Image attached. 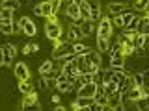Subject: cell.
Masks as SVG:
<instances>
[{
	"label": "cell",
	"instance_id": "1",
	"mask_svg": "<svg viewBox=\"0 0 149 111\" xmlns=\"http://www.w3.org/2000/svg\"><path fill=\"white\" fill-rule=\"evenodd\" d=\"M45 35L49 37L50 41H60L62 39V35H63V28L60 22H47L45 24Z\"/></svg>",
	"mask_w": 149,
	"mask_h": 111
},
{
	"label": "cell",
	"instance_id": "2",
	"mask_svg": "<svg viewBox=\"0 0 149 111\" xmlns=\"http://www.w3.org/2000/svg\"><path fill=\"white\" fill-rule=\"evenodd\" d=\"M21 111H41V106H39V100H37L36 92H32V95H24L22 104H21Z\"/></svg>",
	"mask_w": 149,
	"mask_h": 111
},
{
	"label": "cell",
	"instance_id": "3",
	"mask_svg": "<svg viewBox=\"0 0 149 111\" xmlns=\"http://www.w3.org/2000/svg\"><path fill=\"white\" fill-rule=\"evenodd\" d=\"M112 30H114V26H112V21L108 17H102L99 21V24H97V37H102V39H110L112 37Z\"/></svg>",
	"mask_w": 149,
	"mask_h": 111
},
{
	"label": "cell",
	"instance_id": "4",
	"mask_svg": "<svg viewBox=\"0 0 149 111\" xmlns=\"http://www.w3.org/2000/svg\"><path fill=\"white\" fill-rule=\"evenodd\" d=\"M71 48H73V43H69V41H56L54 43V52H52L54 59L63 58L65 54H73Z\"/></svg>",
	"mask_w": 149,
	"mask_h": 111
},
{
	"label": "cell",
	"instance_id": "5",
	"mask_svg": "<svg viewBox=\"0 0 149 111\" xmlns=\"http://www.w3.org/2000/svg\"><path fill=\"white\" fill-rule=\"evenodd\" d=\"M34 13L37 17H50V15H54V8H52V0H47V2H43V4H37V6L34 8ZM58 15V13H56Z\"/></svg>",
	"mask_w": 149,
	"mask_h": 111
},
{
	"label": "cell",
	"instance_id": "6",
	"mask_svg": "<svg viewBox=\"0 0 149 111\" xmlns=\"http://www.w3.org/2000/svg\"><path fill=\"white\" fill-rule=\"evenodd\" d=\"M19 26L22 28V34H26L28 37H34L37 34V26L34 21H30L28 17H21V21H19Z\"/></svg>",
	"mask_w": 149,
	"mask_h": 111
},
{
	"label": "cell",
	"instance_id": "7",
	"mask_svg": "<svg viewBox=\"0 0 149 111\" xmlns=\"http://www.w3.org/2000/svg\"><path fill=\"white\" fill-rule=\"evenodd\" d=\"M0 50H2V54H4V65L6 67H9V65H13V59H15V54H17V48L13 45H2L0 46Z\"/></svg>",
	"mask_w": 149,
	"mask_h": 111
},
{
	"label": "cell",
	"instance_id": "8",
	"mask_svg": "<svg viewBox=\"0 0 149 111\" xmlns=\"http://www.w3.org/2000/svg\"><path fill=\"white\" fill-rule=\"evenodd\" d=\"M15 78L19 82H24V80H32V74H30V69H28L26 63L19 61L15 63Z\"/></svg>",
	"mask_w": 149,
	"mask_h": 111
},
{
	"label": "cell",
	"instance_id": "9",
	"mask_svg": "<svg viewBox=\"0 0 149 111\" xmlns=\"http://www.w3.org/2000/svg\"><path fill=\"white\" fill-rule=\"evenodd\" d=\"M97 83L93 82V83H84V85L80 87V89L77 91V96H84V98H93L95 96V92H97Z\"/></svg>",
	"mask_w": 149,
	"mask_h": 111
},
{
	"label": "cell",
	"instance_id": "10",
	"mask_svg": "<svg viewBox=\"0 0 149 111\" xmlns=\"http://www.w3.org/2000/svg\"><path fill=\"white\" fill-rule=\"evenodd\" d=\"M84 39V34L80 30V26H69L67 30V41L69 43H80Z\"/></svg>",
	"mask_w": 149,
	"mask_h": 111
},
{
	"label": "cell",
	"instance_id": "11",
	"mask_svg": "<svg viewBox=\"0 0 149 111\" xmlns=\"http://www.w3.org/2000/svg\"><path fill=\"white\" fill-rule=\"evenodd\" d=\"M130 6L127 2H112L108 6V11L112 13V15H123V13H127V9Z\"/></svg>",
	"mask_w": 149,
	"mask_h": 111
},
{
	"label": "cell",
	"instance_id": "12",
	"mask_svg": "<svg viewBox=\"0 0 149 111\" xmlns=\"http://www.w3.org/2000/svg\"><path fill=\"white\" fill-rule=\"evenodd\" d=\"M84 59H86L88 67H90V65H95V67H99V69H101L102 58H101V54H99V52H93V50H90L88 54H84Z\"/></svg>",
	"mask_w": 149,
	"mask_h": 111
},
{
	"label": "cell",
	"instance_id": "13",
	"mask_svg": "<svg viewBox=\"0 0 149 111\" xmlns=\"http://www.w3.org/2000/svg\"><path fill=\"white\" fill-rule=\"evenodd\" d=\"M125 96H127V98H129V100H130V102L134 104L136 100H140L142 96H147V95H146V91H143V87H134V85H132V87L129 89V92H127Z\"/></svg>",
	"mask_w": 149,
	"mask_h": 111
},
{
	"label": "cell",
	"instance_id": "14",
	"mask_svg": "<svg viewBox=\"0 0 149 111\" xmlns=\"http://www.w3.org/2000/svg\"><path fill=\"white\" fill-rule=\"evenodd\" d=\"M90 15H91V21H101L102 18V13H101V4L97 2V0H90Z\"/></svg>",
	"mask_w": 149,
	"mask_h": 111
},
{
	"label": "cell",
	"instance_id": "15",
	"mask_svg": "<svg viewBox=\"0 0 149 111\" xmlns=\"http://www.w3.org/2000/svg\"><path fill=\"white\" fill-rule=\"evenodd\" d=\"M127 78H129V74H127V71H125V69H116V71H114V78H112V82H114L116 85H118V89H119V87L125 83V80H127Z\"/></svg>",
	"mask_w": 149,
	"mask_h": 111
},
{
	"label": "cell",
	"instance_id": "16",
	"mask_svg": "<svg viewBox=\"0 0 149 111\" xmlns=\"http://www.w3.org/2000/svg\"><path fill=\"white\" fill-rule=\"evenodd\" d=\"M130 41H132V46L136 50H142L143 46H146V43H147V37L143 35V34H132V37H130Z\"/></svg>",
	"mask_w": 149,
	"mask_h": 111
},
{
	"label": "cell",
	"instance_id": "17",
	"mask_svg": "<svg viewBox=\"0 0 149 111\" xmlns=\"http://www.w3.org/2000/svg\"><path fill=\"white\" fill-rule=\"evenodd\" d=\"M93 102L101 104L102 108H104V106H108V96H106V95H104V91H102V85L97 87V92H95V96H93Z\"/></svg>",
	"mask_w": 149,
	"mask_h": 111
},
{
	"label": "cell",
	"instance_id": "18",
	"mask_svg": "<svg viewBox=\"0 0 149 111\" xmlns=\"http://www.w3.org/2000/svg\"><path fill=\"white\" fill-rule=\"evenodd\" d=\"M65 15H67L69 21H74V18L80 17V6H77V4H71V6H67V9H65Z\"/></svg>",
	"mask_w": 149,
	"mask_h": 111
},
{
	"label": "cell",
	"instance_id": "19",
	"mask_svg": "<svg viewBox=\"0 0 149 111\" xmlns=\"http://www.w3.org/2000/svg\"><path fill=\"white\" fill-rule=\"evenodd\" d=\"M62 71H63L65 76H78V71H77V59H74V61L65 63L63 67H62Z\"/></svg>",
	"mask_w": 149,
	"mask_h": 111
},
{
	"label": "cell",
	"instance_id": "20",
	"mask_svg": "<svg viewBox=\"0 0 149 111\" xmlns=\"http://www.w3.org/2000/svg\"><path fill=\"white\" fill-rule=\"evenodd\" d=\"M93 104V98H84V96H77V100H73V109L77 108H90Z\"/></svg>",
	"mask_w": 149,
	"mask_h": 111
},
{
	"label": "cell",
	"instance_id": "21",
	"mask_svg": "<svg viewBox=\"0 0 149 111\" xmlns=\"http://www.w3.org/2000/svg\"><path fill=\"white\" fill-rule=\"evenodd\" d=\"M19 91H21L22 95H32V92H36V89H34V85H32L30 80L19 82Z\"/></svg>",
	"mask_w": 149,
	"mask_h": 111
},
{
	"label": "cell",
	"instance_id": "22",
	"mask_svg": "<svg viewBox=\"0 0 149 111\" xmlns=\"http://www.w3.org/2000/svg\"><path fill=\"white\" fill-rule=\"evenodd\" d=\"M13 21H0V34L4 35H11L13 34Z\"/></svg>",
	"mask_w": 149,
	"mask_h": 111
},
{
	"label": "cell",
	"instance_id": "23",
	"mask_svg": "<svg viewBox=\"0 0 149 111\" xmlns=\"http://www.w3.org/2000/svg\"><path fill=\"white\" fill-rule=\"evenodd\" d=\"M110 67L112 69H123L125 67V56H110Z\"/></svg>",
	"mask_w": 149,
	"mask_h": 111
},
{
	"label": "cell",
	"instance_id": "24",
	"mask_svg": "<svg viewBox=\"0 0 149 111\" xmlns=\"http://www.w3.org/2000/svg\"><path fill=\"white\" fill-rule=\"evenodd\" d=\"M0 8H4V9H11V11H17V9L21 8V0H2Z\"/></svg>",
	"mask_w": 149,
	"mask_h": 111
},
{
	"label": "cell",
	"instance_id": "25",
	"mask_svg": "<svg viewBox=\"0 0 149 111\" xmlns=\"http://www.w3.org/2000/svg\"><path fill=\"white\" fill-rule=\"evenodd\" d=\"M71 52H73V54H77V56H84V54L90 52V46H86L84 43H73Z\"/></svg>",
	"mask_w": 149,
	"mask_h": 111
},
{
	"label": "cell",
	"instance_id": "26",
	"mask_svg": "<svg viewBox=\"0 0 149 111\" xmlns=\"http://www.w3.org/2000/svg\"><path fill=\"white\" fill-rule=\"evenodd\" d=\"M114 71L116 69H106V71H101V83L102 85H106V83L112 82V78H114Z\"/></svg>",
	"mask_w": 149,
	"mask_h": 111
},
{
	"label": "cell",
	"instance_id": "27",
	"mask_svg": "<svg viewBox=\"0 0 149 111\" xmlns=\"http://www.w3.org/2000/svg\"><path fill=\"white\" fill-rule=\"evenodd\" d=\"M80 30H82L84 37H88V35L93 34V30H95V24H93V21H84L82 24H80Z\"/></svg>",
	"mask_w": 149,
	"mask_h": 111
},
{
	"label": "cell",
	"instance_id": "28",
	"mask_svg": "<svg viewBox=\"0 0 149 111\" xmlns=\"http://www.w3.org/2000/svg\"><path fill=\"white\" fill-rule=\"evenodd\" d=\"M121 102H123V95H121L119 91H116L114 95H110V96H108V106H112V108L119 106Z\"/></svg>",
	"mask_w": 149,
	"mask_h": 111
},
{
	"label": "cell",
	"instance_id": "29",
	"mask_svg": "<svg viewBox=\"0 0 149 111\" xmlns=\"http://www.w3.org/2000/svg\"><path fill=\"white\" fill-rule=\"evenodd\" d=\"M56 89L60 92H73V83L69 82V78H67V80H63V82H58Z\"/></svg>",
	"mask_w": 149,
	"mask_h": 111
},
{
	"label": "cell",
	"instance_id": "30",
	"mask_svg": "<svg viewBox=\"0 0 149 111\" xmlns=\"http://www.w3.org/2000/svg\"><path fill=\"white\" fill-rule=\"evenodd\" d=\"M134 106L138 111H149V96H142L140 100L134 102Z\"/></svg>",
	"mask_w": 149,
	"mask_h": 111
},
{
	"label": "cell",
	"instance_id": "31",
	"mask_svg": "<svg viewBox=\"0 0 149 111\" xmlns=\"http://www.w3.org/2000/svg\"><path fill=\"white\" fill-rule=\"evenodd\" d=\"M97 48H99V52H108L110 50V39L97 37Z\"/></svg>",
	"mask_w": 149,
	"mask_h": 111
},
{
	"label": "cell",
	"instance_id": "32",
	"mask_svg": "<svg viewBox=\"0 0 149 111\" xmlns=\"http://www.w3.org/2000/svg\"><path fill=\"white\" fill-rule=\"evenodd\" d=\"M52 69H54V63L52 61H43V63L39 65V74H41V76H45V74H49Z\"/></svg>",
	"mask_w": 149,
	"mask_h": 111
},
{
	"label": "cell",
	"instance_id": "33",
	"mask_svg": "<svg viewBox=\"0 0 149 111\" xmlns=\"http://www.w3.org/2000/svg\"><path fill=\"white\" fill-rule=\"evenodd\" d=\"M80 17L84 18V21H91V15H90V4H88V2L80 4Z\"/></svg>",
	"mask_w": 149,
	"mask_h": 111
},
{
	"label": "cell",
	"instance_id": "34",
	"mask_svg": "<svg viewBox=\"0 0 149 111\" xmlns=\"http://www.w3.org/2000/svg\"><path fill=\"white\" fill-rule=\"evenodd\" d=\"M130 80H132V85L134 87H143V76H142V72L130 74Z\"/></svg>",
	"mask_w": 149,
	"mask_h": 111
},
{
	"label": "cell",
	"instance_id": "35",
	"mask_svg": "<svg viewBox=\"0 0 149 111\" xmlns=\"http://www.w3.org/2000/svg\"><path fill=\"white\" fill-rule=\"evenodd\" d=\"M132 6H134V9H136V11H147V8H149V0H136Z\"/></svg>",
	"mask_w": 149,
	"mask_h": 111
},
{
	"label": "cell",
	"instance_id": "36",
	"mask_svg": "<svg viewBox=\"0 0 149 111\" xmlns=\"http://www.w3.org/2000/svg\"><path fill=\"white\" fill-rule=\"evenodd\" d=\"M13 13L15 11H11V9L0 8V21H13Z\"/></svg>",
	"mask_w": 149,
	"mask_h": 111
},
{
	"label": "cell",
	"instance_id": "37",
	"mask_svg": "<svg viewBox=\"0 0 149 111\" xmlns=\"http://www.w3.org/2000/svg\"><path fill=\"white\" fill-rule=\"evenodd\" d=\"M102 91H104L106 96H110V95H114V92L118 91V85H116L114 82H110V83H106V85H102Z\"/></svg>",
	"mask_w": 149,
	"mask_h": 111
},
{
	"label": "cell",
	"instance_id": "38",
	"mask_svg": "<svg viewBox=\"0 0 149 111\" xmlns=\"http://www.w3.org/2000/svg\"><path fill=\"white\" fill-rule=\"evenodd\" d=\"M112 26L123 30V17H121V15H114V17H112Z\"/></svg>",
	"mask_w": 149,
	"mask_h": 111
},
{
	"label": "cell",
	"instance_id": "39",
	"mask_svg": "<svg viewBox=\"0 0 149 111\" xmlns=\"http://www.w3.org/2000/svg\"><path fill=\"white\" fill-rule=\"evenodd\" d=\"M37 85H39V89H41V91H47V89H49V85H47V80H45L43 76L39 78V82H37Z\"/></svg>",
	"mask_w": 149,
	"mask_h": 111
},
{
	"label": "cell",
	"instance_id": "40",
	"mask_svg": "<svg viewBox=\"0 0 149 111\" xmlns=\"http://www.w3.org/2000/svg\"><path fill=\"white\" fill-rule=\"evenodd\" d=\"M138 34H143L146 37H149V22L146 26H142V28H138Z\"/></svg>",
	"mask_w": 149,
	"mask_h": 111
},
{
	"label": "cell",
	"instance_id": "41",
	"mask_svg": "<svg viewBox=\"0 0 149 111\" xmlns=\"http://www.w3.org/2000/svg\"><path fill=\"white\" fill-rule=\"evenodd\" d=\"M90 111H102V106L97 104V102H93V104L90 106Z\"/></svg>",
	"mask_w": 149,
	"mask_h": 111
},
{
	"label": "cell",
	"instance_id": "42",
	"mask_svg": "<svg viewBox=\"0 0 149 111\" xmlns=\"http://www.w3.org/2000/svg\"><path fill=\"white\" fill-rule=\"evenodd\" d=\"M47 85H49V87H56V85H58V80H54V78H49V80H47Z\"/></svg>",
	"mask_w": 149,
	"mask_h": 111
},
{
	"label": "cell",
	"instance_id": "43",
	"mask_svg": "<svg viewBox=\"0 0 149 111\" xmlns=\"http://www.w3.org/2000/svg\"><path fill=\"white\" fill-rule=\"evenodd\" d=\"M32 52V45H24L22 46V54H30Z\"/></svg>",
	"mask_w": 149,
	"mask_h": 111
},
{
	"label": "cell",
	"instance_id": "44",
	"mask_svg": "<svg viewBox=\"0 0 149 111\" xmlns=\"http://www.w3.org/2000/svg\"><path fill=\"white\" fill-rule=\"evenodd\" d=\"M21 32H22V28L19 26V22H17V24H13V34H21Z\"/></svg>",
	"mask_w": 149,
	"mask_h": 111
},
{
	"label": "cell",
	"instance_id": "45",
	"mask_svg": "<svg viewBox=\"0 0 149 111\" xmlns=\"http://www.w3.org/2000/svg\"><path fill=\"white\" fill-rule=\"evenodd\" d=\"M114 109H116V111H125V104H123V102H121V104H119V106H116Z\"/></svg>",
	"mask_w": 149,
	"mask_h": 111
},
{
	"label": "cell",
	"instance_id": "46",
	"mask_svg": "<svg viewBox=\"0 0 149 111\" xmlns=\"http://www.w3.org/2000/svg\"><path fill=\"white\" fill-rule=\"evenodd\" d=\"M52 102H54L56 106H58V104H60V96H58V95H54V96H52Z\"/></svg>",
	"mask_w": 149,
	"mask_h": 111
},
{
	"label": "cell",
	"instance_id": "47",
	"mask_svg": "<svg viewBox=\"0 0 149 111\" xmlns=\"http://www.w3.org/2000/svg\"><path fill=\"white\" fill-rule=\"evenodd\" d=\"M54 111H67V109H65L62 104H58V106H56V109H54Z\"/></svg>",
	"mask_w": 149,
	"mask_h": 111
},
{
	"label": "cell",
	"instance_id": "48",
	"mask_svg": "<svg viewBox=\"0 0 149 111\" xmlns=\"http://www.w3.org/2000/svg\"><path fill=\"white\" fill-rule=\"evenodd\" d=\"M102 111H116V109L112 108V106H104V108H102Z\"/></svg>",
	"mask_w": 149,
	"mask_h": 111
},
{
	"label": "cell",
	"instance_id": "49",
	"mask_svg": "<svg viewBox=\"0 0 149 111\" xmlns=\"http://www.w3.org/2000/svg\"><path fill=\"white\" fill-rule=\"evenodd\" d=\"M32 52H39V45H32Z\"/></svg>",
	"mask_w": 149,
	"mask_h": 111
},
{
	"label": "cell",
	"instance_id": "50",
	"mask_svg": "<svg viewBox=\"0 0 149 111\" xmlns=\"http://www.w3.org/2000/svg\"><path fill=\"white\" fill-rule=\"evenodd\" d=\"M4 65V54H2V50H0V67Z\"/></svg>",
	"mask_w": 149,
	"mask_h": 111
},
{
	"label": "cell",
	"instance_id": "51",
	"mask_svg": "<svg viewBox=\"0 0 149 111\" xmlns=\"http://www.w3.org/2000/svg\"><path fill=\"white\" fill-rule=\"evenodd\" d=\"M73 111H90V108H77V109H73Z\"/></svg>",
	"mask_w": 149,
	"mask_h": 111
},
{
	"label": "cell",
	"instance_id": "52",
	"mask_svg": "<svg viewBox=\"0 0 149 111\" xmlns=\"http://www.w3.org/2000/svg\"><path fill=\"white\" fill-rule=\"evenodd\" d=\"M73 4H77V6H80V4H84V0H73Z\"/></svg>",
	"mask_w": 149,
	"mask_h": 111
},
{
	"label": "cell",
	"instance_id": "53",
	"mask_svg": "<svg viewBox=\"0 0 149 111\" xmlns=\"http://www.w3.org/2000/svg\"><path fill=\"white\" fill-rule=\"evenodd\" d=\"M147 17H149V8H147Z\"/></svg>",
	"mask_w": 149,
	"mask_h": 111
},
{
	"label": "cell",
	"instance_id": "54",
	"mask_svg": "<svg viewBox=\"0 0 149 111\" xmlns=\"http://www.w3.org/2000/svg\"><path fill=\"white\" fill-rule=\"evenodd\" d=\"M84 2H90V0H84Z\"/></svg>",
	"mask_w": 149,
	"mask_h": 111
}]
</instances>
